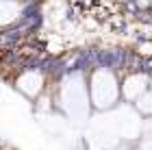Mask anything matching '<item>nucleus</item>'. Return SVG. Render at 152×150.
Here are the masks:
<instances>
[{"instance_id": "nucleus-3", "label": "nucleus", "mask_w": 152, "mask_h": 150, "mask_svg": "<svg viewBox=\"0 0 152 150\" xmlns=\"http://www.w3.org/2000/svg\"><path fill=\"white\" fill-rule=\"evenodd\" d=\"M141 94H146V76L135 74V76H128L124 80V96L128 100H137Z\"/></svg>"}, {"instance_id": "nucleus-1", "label": "nucleus", "mask_w": 152, "mask_h": 150, "mask_svg": "<svg viewBox=\"0 0 152 150\" xmlns=\"http://www.w3.org/2000/svg\"><path fill=\"white\" fill-rule=\"evenodd\" d=\"M117 100V83L111 72L98 70L91 78V102L98 109H109Z\"/></svg>"}, {"instance_id": "nucleus-4", "label": "nucleus", "mask_w": 152, "mask_h": 150, "mask_svg": "<svg viewBox=\"0 0 152 150\" xmlns=\"http://www.w3.org/2000/svg\"><path fill=\"white\" fill-rule=\"evenodd\" d=\"M18 15V4L7 0V2H0V24H9L13 18Z\"/></svg>"}, {"instance_id": "nucleus-6", "label": "nucleus", "mask_w": 152, "mask_h": 150, "mask_svg": "<svg viewBox=\"0 0 152 150\" xmlns=\"http://www.w3.org/2000/svg\"><path fill=\"white\" fill-rule=\"evenodd\" d=\"M141 148H143V150H152V135H150V137L141 144Z\"/></svg>"}, {"instance_id": "nucleus-5", "label": "nucleus", "mask_w": 152, "mask_h": 150, "mask_svg": "<svg viewBox=\"0 0 152 150\" xmlns=\"http://www.w3.org/2000/svg\"><path fill=\"white\" fill-rule=\"evenodd\" d=\"M137 109L141 113H152V94H141L137 98Z\"/></svg>"}, {"instance_id": "nucleus-2", "label": "nucleus", "mask_w": 152, "mask_h": 150, "mask_svg": "<svg viewBox=\"0 0 152 150\" xmlns=\"http://www.w3.org/2000/svg\"><path fill=\"white\" fill-rule=\"evenodd\" d=\"M15 87L24 94V96L33 98V96H37V94L44 89V76H41V72H37V70H28L15 80Z\"/></svg>"}]
</instances>
